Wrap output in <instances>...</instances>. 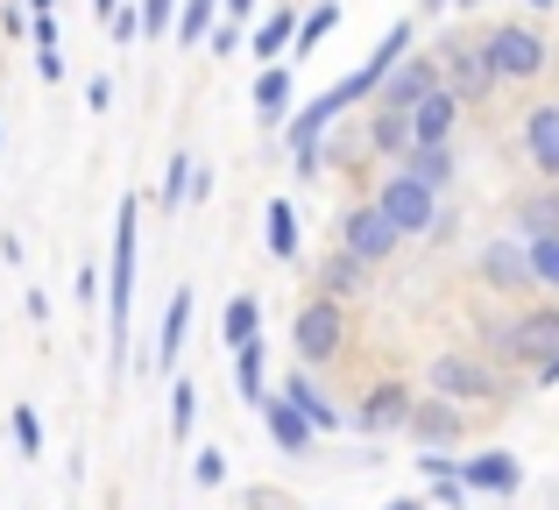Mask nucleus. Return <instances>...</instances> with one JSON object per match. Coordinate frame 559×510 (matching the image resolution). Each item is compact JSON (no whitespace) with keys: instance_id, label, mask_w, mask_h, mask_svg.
Wrapping results in <instances>:
<instances>
[{"instance_id":"obj_1","label":"nucleus","mask_w":559,"mask_h":510,"mask_svg":"<svg viewBox=\"0 0 559 510\" xmlns=\"http://www.w3.org/2000/svg\"><path fill=\"white\" fill-rule=\"evenodd\" d=\"M135 256H142V199L121 192L114 213V262H107V361H135Z\"/></svg>"},{"instance_id":"obj_2","label":"nucleus","mask_w":559,"mask_h":510,"mask_svg":"<svg viewBox=\"0 0 559 510\" xmlns=\"http://www.w3.org/2000/svg\"><path fill=\"white\" fill-rule=\"evenodd\" d=\"M425 398H447V404L467 412V404H510V383L475 347H439V355L425 361Z\"/></svg>"},{"instance_id":"obj_3","label":"nucleus","mask_w":559,"mask_h":510,"mask_svg":"<svg viewBox=\"0 0 559 510\" xmlns=\"http://www.w3.org/2000/svg\"><path fill=\"white\" fill-rule=\"evenodd\" d=\"M347 341H355V327H347V305H333V298H305L298 305V319H290V361L298 369H326V361H341L347 355Z\"/></svg>"},{"instance_id":"obj_4","label":"nucleus","mask_w":559,"mask_h":510,"mask_svg":"<svg viewBox=\"0 0 559 510\" xmlns=\"http://www.w3.org/2000/svg\"><path fill=\"white\" fill-rule=\"evenodd\" d=\"M475 43H481V57H489L496 85H532V79L552 71V43L538 36L532 22H496V28H481Z\"/></svg>"},{"instance_id":"obj_5","label":"nucleus","mask_w":559,"mask_h":510,"mask_svg":"<svg viewBox=\"0 0 559 510\" xmlns=\"http://www.w3.org/2000/svg\"><path fill=\"white\" fill-rule=\"evenodd\" d=\"M369 206L396 227V241H425V235H432V221H439V199L425 192L418 178H404L396 164L376 178V199H369Z\"/></svg>"},{"instance_id":"obj_6","label":"nucleus","mask_w":559,"mask_h":510,"mask_svg":"<svg viewBox=\"0 0 559 510\" xmlns=\"http://www.w3.org/2000/svg\"><path fill=\"white\" fill-rule=\"evenodd\" d=\"M439 85H447L461 107H481V99L496 93V71H489V57H481V43L475 36H439Z\"/></svg>"},{"instance_id":"obj_7","label":"nucleus","mask_w":559,"mask_h":510,"mask_svg":"<svg viewBox=\"0 0 559 510\" xmlns=\"http://www.w3.org/2000/svg\"><path fill=\"white\" fill-rule=\"evenodd\" d=\"M411 404H418V383H404V376H376V383L355 398L347 426H355V432H369V440H390V432H404Z\"/></svg>"},{"instance_id":"obj_8","label":"nucleus","mask_w":559,"mask_h":510,"mask_svg":"<svg viewBox=\"0 0 559 510\" xmlns=\"http://www.w3.org/2000/svg\"><path fill=\"white\" fill-rule=\"evenodd\" d=\"M475 284L481 290H496V298H532V256H524V241L518 235H489L475 249Z\"/></svg>"},{"instance_id":"obj_9","label":"nucleus","mask_w":559,"mask_h":510,"mask_svg":"<svg viewBox=\"0 0 559 510\" xmlns=\"http://www.w3.org/2000/svg\"><path fill=\"white\" fill-rule=\"evenodd\" d=\"M333 249H341V256H355V262H369V270H382V262L404 249V241H396V227L382 221L369 199H361V206H347L341 221H333Z\"/></svg>"},{"instance_id":"obj_10","label":"nucleus","mask_w":559,"mask_h":510,"mask_svg":"<svg viewBox=\"0 0 559 510\" xmlns=\"http://www.w3.org/2000/svg\"><path fill=\"white\" fill-rule=\"evenodd\" d=\"M404 432L418 440V454H453V447L467 440V412H461V404H447V398H425V390H418Z\"/></svg>"},{"instance_id":"obj_11","label":"nucleus","mask_w":559,"mask_h":510,"mask_svg":"<svg viewBox=\"0 0 559 510\" xmlns=\"http://www.w3.org/2000/svg\"><path fill=\"white\" fill-rule=\"evenodd\" d=\"M425 93H439V57H432V50H411V57H396V64H390V79L376 85V99H369V107L411 114Z\"/></svg>"},{"instance_id":"obj_12","label":"nucleus","mask_w":559,"mask_h":510,"mask_svg":"<svg viewBox=\"0 0 559 510\" xmlns=\"http://www.w3.org/2000/svg\"><path fill=\"white\" fill-rule=\"evenodd\" d=\"M276 398H290V412H298V418H305L312 432H347V412L333 404V390L319 383L312 369H298V361L284 369V383H276Z\"/></svg>"},{"instance_id":"obj_13","label":"nucleus","mask_w":559,"mask_h":510,"mask_svg":"<svg viewBox=\"0 0 559 510\" xmlns=\"http://www.w3.org/2000/svg\"><path fill=\"white\" fill-rule=\"evenodd\" d=\"M461 489L467 497H518L524 489V461L489 447V454H461Z\"/></svg>"},{"instance_id":"obj_14","label":"nucleus","mask_w":559,"mask_h":510,"mask_svg":"<svg viewBox=\"0 0 559 510\" xmlns=\"http://www.w3.org/2000/svg\"><path fill=\"white\" fill-rule=\"evenodd\" d=\"M347 121V107L333 93H319V99H305V107H290V121H284V150L290 156H305V150H319V142L333 135V128Z\"/></svg>"},{"instance_id":"obj_15","label":"nucleus","mask_w":559,"mask_h":510,"mask_svg":"<svg viewBox=\"0 0 559 510\" xmlns=\"http://www.w3.org/2000/svg\"><path fill=\"white\" fill-rule=\"evenodd\" d=\"M524 156H532L538 185H559V99L524 107Z\"/></svg>"},{"instance_id":"obj_16","label":"nucleus","mask_w":559,"mask_h":510,"mask_svg":"<svg viewBox=\"0 0 559 510\" xmlns=\"http://www.w3.org/2000/svg\"><path fill=\"white\" fill-rule=\"evenodd\" d=\"M461 99L439 85V93H425L418 107H411V150H439V142H453V128H461Z\"/></svg>"},{"instance_id":"obj_17","label":"nucleus","mask_w":559,"mask_h":510,"mask_svg":"<svg viewBox=\"0 0 559 510\" xmlns=\"http://www.w3.org/2000/svg\"><path fill=\"white\" fill-rule=\"evenodd\" d=\"M510 235H518V241L559 235V185H532V192L510 199Z\"/></svg>"},{"instance_id":"obj_18","label":"nucleus","mask_w":559,"mask_h":510,"mask_svg":"<svg viewBox=\"0 0 559 510\" xmlns=\"http://www.w3.org/2000/svg\"><path fill=\"white\" fill-rule=\"evenodd\" d=\"M185 333H191V284H178V290H170V305H164V327H156V347H150V369L156 376H178Z\"/></svg>"},{"instance_id":"obj_19","label":"nucleus","mask_w":559,"mask_h":510,"mask_svg":"<svg viewBox=\"0 0 559 510\" xmlns=\"http://www.w3.org/2000/svg\"><path fill=\"white\" fill-rule=\"evenodd\" d=\"M369 262H355V256H341V249H326V262L312 270V290L319 298H333V305H355V298H369Z\"/></svg>"},{"instance_id":"obj_20","label":"nucleus","mask_w":559,"mask_h":510,"mask_svg":"<svg viewBox=\"0 0 559 510\" xmlns=\"http://www.w3.org/2000/svg\"><path fill=\"white\" fill-rule=\"evenodd\" d=\"M248 99H255V121L262 128H284L290 107H298V85H290V64H262L255 85H248Z\"/></svg>"},{"instance_id":"obj_21","label":"nucleus","mask_w":559,"mask_h":510,"mask_svg":"<svg viewBox=\"0 0 559 510\" xmlns=\"http://www.w3.org/2000/svg\"><path fill=\"white\" fill-rule=\"evenodd\" d=\"M290 36H298V0H276L270 14H255V28H248V50H255L262 64H276V57H290Z\"/></svg>"},{"instance_id":"obj_22","label":"nucleus","mask_w":559,"mask_h":510,"mask_svg":"<svg viewBox=\"0 0 559 510\" xmlns=\"http://www.w3.org/2000/svg\"><path fill=\"white\" fill-rule=\"evenodd\" d=\"M262 426H270L276 454H312V440H319V432L305 426L298 412H290V398H276V390H270V398H262Z\"/></svg>"},{"instance_id":"obj_23","label":"nucleus","mask_w":559,"mask_h":510,"mask_svg":"<svg viewBox=\"0 0 559 510\" xmlns=\"http://www.w3.org/2000/svg\"><path fill=\"white\" fill-rule=\"evenodd\" d=\"M396 170H404V178H418L425 192L439 199L453 185V142H439V150H404V156H396Z\"/></svg>"},{"instance_id":"obj_24","label":"nucleus","mask_w":559,"mask_h":510,"mask_svg":"<svg viewBox=\"0 0 559 510\" xmlns=\"http://www.w3.org/2000/svg\"><path fill=\"white\" fill-rule=\"evenodd\" d=\"M234 390H241V398L262 412V398H270V341L234 347Z\"/></svg>"},{"instance_id":"obj_25","label":"nucleus","mask_w":559,"mask_h":510,"mask_svg":"<svg viewBox=\"0 0 559 510\" xmlns=\"http://www.w3.org/2000/svg\"><path fill=\"white\" fill-rule=\"evenodd\" d=\"M262 249L276 262L298 256V206H290V199H270V206H262Z\"/></svg>"},{"instance_id":"obj_26","label":"nucleus","mask_w":559,"mask_h":510,"mask_svg":"<svg viewBox=\"0 0 559 510\" xmlns=\"http://www.w3.org/2000/svg\"><path fill=\"white\" fill-rule=\"evenodd\" d=\"M248 341H262V305L248 298H227V312H219V347H248Z\"/></svg>"},{"instance_id":"obj_27","label":"nucleus","mask_w":559,"mask_h":510,"mask_svg":"<svg viewBox=\"0 0 559 510\" xmlns=\"http://www.w3.org/2000/svg\"><path fill=\"white\" fill-rule=\"evenodd\" d=\"M369 150L376 156H404L411 150V114H390V107H369Z\"/></svg>"},{"instance_id":"obj_28","label":"nucleus","mask_w":559,"mask_h":510,"mask_svg":"<svg viewBox=\"0 0 559 510\" xmlns=\"http://www.w3.org/2000/svg\"><path fill=\"white\" fill-rule=\"evenodd\" d=\"M333 28H341V8H333V0H319V8H305V14H298V36H290V57H312L319 43L333 36Z\"/></svg>"},{"instance_id":"obj_29","label":"nucleus","mask_w":559,"mask_h":510,"mask_svg":"<svg viewBox=\"0 0 559 510\" xmlns=\"http://www.w3.org/2000/svg\"><path fill=\"white\" fill-rule=\"evenodd\" d=\"M213 22H219V0H178V22H170V36H178L185 50H199V43L213 36Z\"/></svg>"},{"instance_id":"obj_30","label":"nucleus","mask_w":559,"mask_h":510,"mask_svg":"<svg viewBox=\"0 0 559 510\" xmlns=\"http://www.w3.org/2000/svg\"><path fill=\"white\" fill-rule=\"evenodd\" d=\"M191 426H199V383H185V376H170V440H191Z\"/></svg>"},{"instance_id":"obj_31","label":"nucleus","mask_w":559,"mask_h":510,"mask_svg":"<svg viewBox=\"0 0 559 510\" xmlns=\"http://www.w3.org/2000/svg\"><path fill=\"white\" fill-rule=\"evenodd\" d=\"M191 164H199V156H191V150H178V156H170V164H164V185H156V206H164V213H178V206H185Z\"/></svg>"},{"instance_id":"obj_32","label":"nucleus","mask_w":559,"mask_h":510,"mask_svg":"<svg viewBox=\"0 0 559 510\" xmlns=\"http://www.w3.org/2000/svg\"><path fill=\"white\" fill-rule=\"evenodd\" d=\"M524 256H532V284L559 298V235H546V241H524Z\"/></svg>"},{"instance_id":"obj_33","label":"nucleus","mask_w":559,"mask_h":510,"mask_svg":"<svg viewBox=\"0 0 559 510\" xmlns=\"http://www.w3.org/2000/svg\"><path fill=\"white\" fill-rule=\"evenodd\" d=\"M8 432H14V447H22L28 461L43 454V418H36V404H14V412H8Z\"/></svg>"},{"instance_id":"obj_34","label":"nucleus","mask_w":559,"mask_h":510,"mask_svg":"<svg viewBox=\"0 0 559 510\" xmlns=\"http://www.w3.org/2000/svg\"><path fill=\"white\" fill-rule=\"evenodd\" d=\"M135 22H142V36H164L178 22V0H135Z\"/></svg>"},{"instance_id":"obj_35","label":"nucleus","mask_w":559,"mask_h":510,"mask_svg":"<svg viewBox=\"0 0 559 510\" xmlns=\"http://www.w3.org/2000/svg\"><path fill=\"white\" fill-rule=\"evenodd\" d=\"M191 483H199V489H219V483H227V454H219V447H205V454L191 461Z\"/></svg>"},{"instance_id":"obj_36","label":"nucleus","mask_w":559,"mask_h":510,"mask_svg":"<svg viewBox=\"0 0 559 510\" xmlns=\"http://www.w3.org/2000/svg\"><path fill=\"white\" fill-rule=\"evenodd\" d=\"M432 510H467V489H461V475H439V483H432Z\"/></svg>"},{"instance_id":"obj_37","label":"nucleus","mask_w":559,"mask_h":510,"mask_svg":"<svg viewBox=\"0 0 559 510\" xmlns=\"http://www.w3.org/2000/svg\"><path fill=\"white\" fill-rule=\"evenodd\" d=\"M85 107H93V114H114V79H107V71H93V79H85Z\"/></svg>"},{"instance_id":"obj_38","label":"nucleus","mask_w":559,"mask_h":510,"mask_svg":"<svg viewBox=\"0 0 559 510\" xmlns=\"http://www.w3.org/2000/svg\"><path fill=\"white\" fill-rule=\"evenodd\" d=\"M205 50H213V57H234V50H241V28H234V22H213V36H205Z\"/></svg>"},{"instance_id":"obj_39","label":"nucleus","mask_w":559,"mask_h":510,"mask_svg":"<svg viewBox=\"0 0 559 510\" xmlns=\"http://www.w3.org/2000/svg\"><path fill=\"white\" fill-rule=\"evenodd\" d=\"M418 475L439 483V475H461V454H418Z\"/></svg>"},{"instance_id":"obj_40","label":"nucleus","mask_w":559,"mask_h":510,"mask_svg":"<svg viewBox=\"0 0 559 510\" xmlns=\"http://www.w3.org/2000/svg\"><path fill=\"white\" fill-rule=\"evenodd\" d=\"M142 36V22H135V0H121V8H114V43H135Z\"/></svg>"},{"instance_id":"obj_41","label":"nucleus","mask_w":559,"mask_h":510,"mask_svg":"<svg viewBox=\"0 0 559 510\" xmlns=\"http://www.w3.org/2000/svg\"><path fill=\"white\" fill-rule=\"evenodd\" d=\"M213 199V170L205 164H191V185H185V206H205Z\"/></svg>"},{"instance_id":"obj_42","label":"nucleus","mask_w":559,"mask_h":510,"mask_svg":"<svg viewBox=\"0 0 559 510\" xmlns=\"http://www.w3.org/2000/svg\"><path fill=\"white\" fill-rule=\"evenodd\" d=\"M79 305H85V312L99 305V262H79Z\"/></svg>"},{"instance_id":"obj_43","label":"nucleus","mask_w":559,"mask_h":510,"mask_svg":"<svg viewBox=\"0 0 559 510\" xmlns=\"http://www.w3.org/2000/svg\"><path fill=\"white\" fill-rule=\"evenodd\" d=\"M219 8H227V22H234V28H255L262 0H219Z\"/></svg>"},{"instance_id":"obj_44","label":"nucleus","mask_w":559,"mask_h":510,"mask_svg":"<svg viewBox=\"0 0 559 510\" xmlns=\"http://www.w3.org/2000/svg\"><path fill=\"white\" fill-rule=\"evenodd\" d=\"M524 376H532V390H559V355L532 361V369H524Z\"/></svg>"},{"instance_id":"obj_45","label":"nucleus","mask_w":559,"mask_h":510,"mask_svg":"<svg viewBox=\"0 0 559 510\" xmlns=\"http://www.w3.org/2000/svg\"><path fill=\"white\" fill-rule=\"evenodd\" d=\"M0 28H8V36H28V8H22V0H8V8H0Z\"/></svg>"},{"instance_id":"obj_46","label":"nucleus","mask_w":559,"mask_h":510,"mask_svg":"<svg viewBox=\"0 0 559 510\" xmlns=\"http://www.w3.org/2000/svg\"><path fill=\"white\" fill-rule=\"evenodd\" d=\"M382 510H425V503H418V497H390Z\"/></svg>"},{"instance_id":"obj_47","label":"nucleus","mask_w":559,"mask_h":510,"mask_svg":"<svg viewBox=\"0 0 559 510\" xmlns=\"http://www.w3.org/2000/svg\"><path fill=\"white\" fill-rule=\"evenodd\" d=\"M114 8H121V0H93V14H99V22H114Z\"/></svg>"},{"instance_id":"obj_48","label":"nucleus","mask_w":559,"mask_h":510,"mask_svg":"<svg viewBox=\"0 0 559 510\" xmlns=\"http://www.w3.org/2000/svg\"><path fill=\"white\" fill-rule=\"evenodd\" d=\"M453 8V0H418V14H447Z\"/></svg>"},{"instance_id":"obj_49","label":"nucleus","mask_w":559,"mask_h":510,"mask_svg":"<svg viewBox=\"0 0 559 510\" xmlns=\"http://www.w3.org/2000/svg\"><path fill=\"white\" fill-rule=\"evenodd\" d=\"M524 8H532V14H552V8H559V0H524Z\"/></svg>"},{"instance_id":"obj_50","label":"nucleus","mask_w":559,"mask_h":510,"mask_svg":"<svg viewBox=\"0 0 559 510\" xmlns=\"http://www.w3.org/2000/svg\"><path fill=\"white\" fill-rule=\"evenodd\" d=\"M22 8H57V0H22Z\"/></svg>"},{"instance_id":"obj_51","label":"nucleus","mask_w":559,"mask_h":510,"mask_svg":"<svg viewBox=\"0 0 559 510\" xmlns=\"http://www.w3.org/2000/svg\"><path fill=\"white\" fill-rule=\"evenodd\" d=\"M0 150H8V128H0Z\"/></svg>"}]
</instances>
